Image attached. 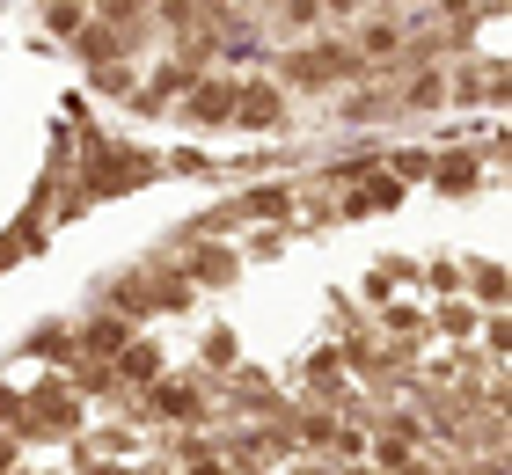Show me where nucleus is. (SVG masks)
<instances>
[{
    "mask_svg": "<svg viewBox=\"0 0 512 475\" xmlns=\"http://www.w3.org/2000/svg\"><path fill=\"white\" fill-rule=\"evenodd\" d=\"M242 125H278V88H249L242 95Z\"/></svg>",
    "mask_w": 512,
    "mask_h": 475,
    "instance_id": "20e7f679",
    "label": "nucleus"
},
{
    "mask_svg": "<svg viewBox=\"0 0 512 475\" xmlns=\"http://www.w3.org/2000/svg\"><path fill=\"white\" fill-rule=\"evenodd\" d=\"M352 52H359L366 66H381V59H395V52H403V22H395V15H374V22H366V37L352 44Z\"/></svg>",
    "mask_w": 512,
    "mask_h": 475,
    "instance_id": "f257e3e1",
    "label": "nucleus"
},
{
    "mask_svg": "<svg viewBox=\"0 0 512 475\" xmlns=\"http://www.w3.org/2000/svg\"><path fill=\"white\" fill-rule=\"evenodd\" d=\"M439 95H447V74H410V88H403V103H439Z\"/></svg>",
    "mask_w": 512,
    "mask_h": 475,
    "instance_id": "39448f33",
    "label": "nucleus"
},
{
    "mask_svg": "<svg viewBox=\"0 0 512 475\" xmlns=\"http://www.w3.org/2000/svg\"><path fill=\"white\" fill-rule=\"evenodd\" d=\"M44 22H52V37H81L88 8H81V0H44Z\"/></svg>",
    "mask_w": 512,
    "mask_h": 475,
    "instance_id": "f03ea898",
    "label": "nucleus"
},
{
    "mask_svg": "<svg viewBox=\"0 0 512 475\" xmlns=\"http://www.w3.org/2000/svg\"><path fill=\"white\" fill-rule=\"evenodd\" d=\"M220 110H235V88H198L191 95V117H220Z\"/></svg>",
    "mask_w": 512,
    "mask_h": 475,
    "instance_id": "423d86ee",
    "label": "nucleus"
},
{
    "mask_svg": "<svg viewBox=\"0 0 512 475\" xmlns=\"http://www.w3.org/2000/svg\"><path fill=\"white\" fill-rule=\"evenodd\" d=\"M125 373H132V380H147V373H154V351H147V344H132V351H125Z\"/></svg>",
    "mask_w": 512,
    "mask_h": 475,
    "instance_id": "1a4fd4ad",
    "label": "nucleus"
},
{
    "mask_svg": "<svg viewBox=\"0 0 512 475\" xmlns=\"http://www.w3.org/2000/svg\"><path fill=\"white\" fill-rule=\"evenodd\" d=\"M96 8H103V22H132V15H139V0H96Z\"/></svg>",
    "mask_w": 512,
    "mask_h": 475,
    "instance_id": "9d476101",
    "label": "nucleus"
},
{
    "mask_svg": "<svg viewBox=\"0 0 512 475\" xmlns=\"http://www.w3.org/2000/svg\"><path fill=\"white\" fill-rule=\"evenodd\" d=\"M0 461H8V446H0Z\"/></svg>",
    "mask_w": 512,
    "mask_h": 475,
    "instance_id": "9b49d317",
    "label": "nucleus"
},
{
    "mask_svg": "<svg viewBox=\"0 0 512 475\" xmlns=\"http://www.w3.org/2000/svg\"><path fill=\"white\" fill-rule=\"evenodd\" d=\"M125 344V322H103V329H88V351H118Z\"/></svg>",
    "mask_w": 512,
    "mask_h": 475,
    "instance_id": "0eeeda50",
    "label": "nucleus"
},
{
    "mask_svg": "<svg viewBox=\"0 0 512 475\" xmlns=\"http://www.w3.org/2000/svg\"><path fill=\"white\" fill-rule=\"evenodd\" d=\"M154 410H169V417H191V388H161V395H154Z\"/></svg>",
    "mask_w": 512,
    "mask_h": 475,
    "instance_id": "6e6552de",
    "label": "nucleus"
},
{
    "mask_svg": "<svg viewBox=\"0 0 512 475\" xmlns=\"http://www.w3.org/2000/svg\"><path fill=\"white\" fill-rule=\"evenodd\" d=\"M315 22H322V8H315V0H286V8H278V30H286V37H308Z\"/></svg>",
    "mask_w": 512,
    "mask_h": 475,
    "instance_id": "7ed1b4c3",
    "label": "nucleus"
}]
</instances>
